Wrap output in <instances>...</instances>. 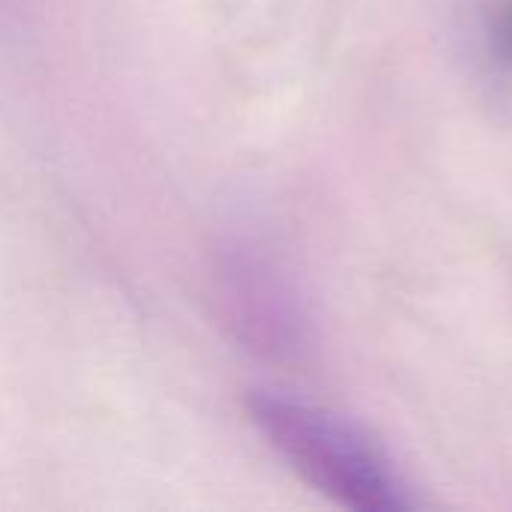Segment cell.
I'll list each match as a JSON object with an SVG mask.
<instances>
[{"mask_svg":"<svg viewBox=\"0 0 512 512\" xmlns=\"http://www.w3.org/2000/svg\"><path fill=\"white\" fill-rule=\"evenodd\" d=\"M213 294L222 321L261 354L291 357L300 348V318L276 270L246 246L219 255Z\"/></svg>","mask_w":512,"mask_h":512,"instance_id":"2","label":"cell"},{"mask_svg":"<svg viewBox=\"0 0 512 512\" xmlns=\"http://www.w3.org/2000/svg\"><path fill=\"white\" fill-rule=\"evenodd\" d=\"M492 36H495V48H498L501 60H507L512 66V0H498Z\"/></svg>","mask_w":512,"mask_h":512,"instance_id":"3","label":"cell"},{"mask_svg":"<svg viewBox=\"0 0 512 512\" xmlns=\"http://www.w3.org/2000/svg\"><path fill=\"white\" fill-rule=\"evenodd\" d=\"M249 417L270 447L336 504L360 512L414 507L408 486L381 450L351 423L276 393L249 396Z\"/></svg>","mask_w":512,"mask_h":512,"instance_id":"1","label":"cell"}]
</instances>
